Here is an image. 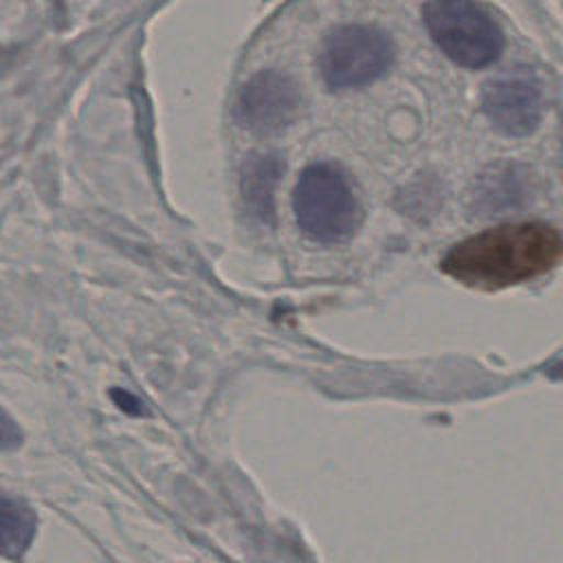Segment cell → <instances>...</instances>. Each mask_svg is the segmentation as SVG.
<instances>
[{"mask_svg":"<svg viewBox=\"0 0 563 563\" xmlns=\"http://www.w3.org/2000/svg\"><path fill=\"white\" fill-rule=\"evenodd\" d=\"M24 435L18 422L0 407V451H13L22 444Z\"/></svg>","mask_w":563,"mask_h":563,"instance_id":"obj_10","label":"cell"},{"mask_svg":"<svg viewBox=\"0 0 563 563\" xmlns=\"http://www.w3.org/2000/svg\"><path fill=\"white\" fill-rule=\"evenodd\" d=\"M424 24L438 48L457 66L484 68L504 51L499 24L475 0H429Z\"/></svg>","mask_w":563,"mask_h":563,"instance_id":"obj_3","label":"cell"},{"mask_svg":"<svg viewBox=\"0 0 563 563\" xmlns=\"http://www.w3.org/2000/svg\"><path fill=\"white\" fill-rule=\"evenodd\" d=\"M394 64L391 37L374 24L334 26L319 51V73L332 90H350L380 79Z\"/></svg>","mask_w":563,"mask_h":563,"instance_id":"obj_4","label":"cell"},{"mask_svg":"<svg viewBox=\"0 0 563 563\" xmlns=\"http://www.w3.org/2000/svg\"><path fill=\"white\" fill-rule=\"evenodd\" d=\"M110 396H112L114 405H117L119 409H123L125 413H130V416H145V413H147L145 407H143V402H141L134 394H130V391H125V389H112Z\"/></svg>","mask_w":563,"mask_h":563,"instance_id":"obj_11","label":"cell"},{"mask_svg":"<svg viewBox=\"0 0 563 563\" xmlns=\"http://www.w3.org/2000/svg\"><path fill=\"white\" fill-rule=\"evenodd\" d=\"M563 257V233L545 222L499 224L451 246L440 266L455 282L499 290L548 273Z\"/></svg>","mask_w":563,"mask_h":563,"instance_id":"obj_1","label":"cell"},{"mask_svg":"<svg viewBox=\"0 0 563 563\" xmlns=\"http://www.w3.org/2000/svg\"><path fill=\"white\" fill-rule=\"evenodd\" d=\"M482 110L497 130L510 136L530 134L543 112L541 84L526 68L497 75L482 90Z\"/></svg>","mask_w":563,"mask_h":563,"instance_id":"obj_5","label":"cell"},{"mask_svg":"<svg viewBox=\"0 0 563 563\" xmlns=\"http://www.w3.org/2000/svg\"><path fill=\"white\" fill-rule=\"evenodd\" d=\"M477 189H482V196L475 202L484 207L495 205V209H508V207L521 205L526 185L517 169L497 165L493 172L484 176V183Z\"/></svg>","mask_w":563,"mask_h":563,"instance_id":"obj_9","label":"cell"},{"mask_svg":"<svg viewBox=\"0 0 563 563\" xmlns=\"http://www.w3.org/2000/svg\"><path fill=\"white\" fill-rule=\"evenodd\" d=\"M37 532L35 510L18 497L0 493V556L22 559Z\"/></svg>","mask_w":563,"mask_h":563,"instance_id":"obj_8","label":"cell"},{"mask_svg":"<svg viewBox=\"0 0 563 563\" xmlns=\"http://www.w3.org/2000/svg\"><path fill=\"white\" fill-rule=\"evenodd\" d=\"M292 211L301 233L321 244L347 240L358 222L361 207L347 174L334 163H310L292 189Z\"/></svg>","mask_w":563,"mask_h":563,"instance_id":"obj_2","label":"cell"},{"mask_svg":"<svg viewBox=\"0 0 563 563\" xmlns=\"http://www.w3.org/2000/svg\"><path fill=\"white\" fill-rule=\"evenodd\" d=\"M284 174V158L277 154H253L242 165V196L251 213L262 222L275 218V189Z\"/></svg>","mask_w":563,"mask_h":563,"instance_id":"obj_7","label":"cell"},{"mask_svg":"<svg viewBox=\"0 0 563 563\" xmlns=\"http://www.w3.org/2000/svg\"><path fill=\"white\" fill-rule=\"evenodd\" d=\"M299 108L295 81L273 68L255 73L240 90L235 101L238 121L257 134L284 130Z\"/></svg>","mask_w":563,"mask_h":563,"instance_id":"obj_6","label":"cell"}]
</instances>
